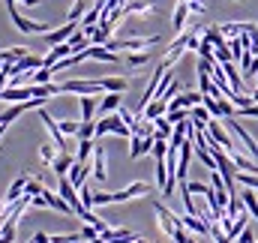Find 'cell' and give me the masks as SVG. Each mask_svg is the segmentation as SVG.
<instances>
[{
  "instance_id": "obj_1",
  "label": "cell",
  "mask_w": 258,
  "mask_h": 243,
  "mask_svg": "<svg viewBox=\"0 0 258 243\" xmlns=\"http://www.w3.org/2000/svg\"><path fill=\"white\" fill-rule=\"evenodd\" d=\"M150 192V183L138 180V183H129L126 189L120 192H93V207H102V204H120V201H132V198H141Z\"/></svg>"
},
{
  "instance_id": "obj_2",
  "label": "cell",
  "mask_w": 258,
  "mask_h": 243,
  "mask_svg": "<svg viewBox=\"0 0 258 243\" xmlns=\"http://www.w3.org/2000/svg\"><path fill=\"white\" fill-rule=\"evenodd\" d=\"M162 42V36H138V39H108L105 48L111 51H147L150 45Z\"/></svg>"
},
{
  "instance_id": "obj_3",
  "label": "cell",
  "mask_w": 258,
  "mask_h": 243,
  "mask_svg": "<svg viewBox=\"0 0 258 243\" xmlns=\"http://www.w3.org/2000/svg\"><path fill=\"white\" fill-rule=\"evenodd\" d=\"M102 90H105L102 78H96V81L72 78V81H63V84H60V93H78V96H84V93H102Z\"/></svg>"
},
{
  "instance_id": "obj_4",
  "label": "cell",
  "mask_w": 258,
  "mask_h": 243,
  "mask_svg": "<svg viewBox=\"0 0 258 243\" xmlns=\"http://www.w3.org/2000/svg\"><path fill=\"white\" fill-rule=\"evenodd\" d=\"M9 6V15H12V24L21 30V33H48V24H42V21H30V18H24L21 12H18V6L15 3H6Z\"/></svg>"
},
{
  "instance_id": "obj_5",
  "label": "cell",
  "mask_w": 258,
  "mask_h": 243,
  "mask_svg": "<svg viewBox=\"0 0 258 243\" xmlns=\"http://www.w3.org/2000/svg\"><path fill=\"white\" fill-rule=\"evenodd\" d=\"M207 135H210V138H213V141H216V144H219V147H222L225 153H228V156H231V153L237 150V147L231 144L228 132L222 129V123H219V117H210V123H207Z\"/></svg>"
},
{
  "instance_id": "obj_6",
  "label": "cell",
  "mask_w": 258,
  "mask_h": 243,
  "mask_svg": "<svg viewBox=\"0 0 258 243\" xmlns=\"http://www.w3.org/2000/svg\"><path fill=\"white\" fill-rule=\"evenodd\" d=\"M129 159H138V156H144V153H153V144H156V138L153 135H132L129 138Z\"/></svg>"
},
{
  "instance_id": "obj_7",
  "label": "cell",
  "mask_w": 258,
  "mask_h": 243,
  "mask_svg": "<svg viewBox=\"0 0 258 243\" xmlns=\"http://www.w3.org/2000/svg\"><path fill=\"white\" fill-rule=\"evenodd\" d=\"M39 120L45 123V129L51 132V138H54V144H57V150H66V135L60 132V123L54 120V117H51V114H48L45 108H39Z\"/></svg>"
},
{
  "instance_id": "obj_8",
  "label": "cell",
  "mask_w": 258,
  "mask_h": 243,
  "mask_svg": "<svg viewBox=\"0 0 258 243\" xmlns=\"http://www.w3.org/2000/svg\"><path fill=\"white\" fill-rule=\"evenodd\" d=\"M0 99L3 102H27V99H33V84H27V87H3Z\"/></svg>"
},
{
  "instance_id": "obj_9",
  "label": "cell",
  "mask_w": 258,
  "mask_h": 243,
  "mask_svg": "<svg viewBox=\"0 0 258 243\" xmlns=\"http://www.w3.org/2000/svg\"><path fill=\"white\" fill-rule=\"evenodd\" d=\"M75 30H78V21H66L63 27H57V30H48V33H45V42H48V45H60V42H66V39L75 33Z\"/></svg>"
},
{
  "instance_id": "obj_10",
  "label": "cell",
  "mask_w": 258,
  "mask_h": 243,
  "mask_svg": "<svg viewBox=\"0 0 258 243\" xmlns=\"http://www.w3.org/2000/svg\"><path fill=\"white\" fill-rule=\"evenodd\" d=\"M219 30L225 36H246V33H255L258 24H252V21H228V24H219Z\"/></svg>"
},
{
  "instance_id": "obj_11",
  "label": "cell",
  "mask_w": 258,
  "mask_h": 243,
  "mask_svg": "<svg viewBox=\"0 0 258 243\" xmlns=\"http://www.w3.org/2000/svg\"><path fill=\"white\" fill-rule=\"evenodd\" d=\"M87 54H90V60L120 63V57H117V51H111V48H105V45H90V48H87Z\"/></svg>"
},
{
  "instance_id": "obj_12",
  "label": "cell",
  "mask_w": 258,
  "mask_h": 243,
  "mask_svg": "<svg viewBox=\"0 0 258 243\" xmlns=\"http://www.w3.org/2000/svg\"><path fill=\"white\" fill-rule=\"evenodd\" d=\"M189 12H192V6H189V0H177V9H174V18H171V24H174V30H177V33H183V24H186V18H189Z\"/></svg>"
},
{
  "instance_id": "obj_13",
  "label": "cell",
  "mask_w": 258,
  "mask_h": 243,
  "mask_svg": "<svg viewBox=\"0 0 258 243\" xmlns=\"http://www.w3.org/2000/svg\"><path fill=\"white\" fill-rule=\"evenodd\" d=\"M93 177L99 183H105V177H108V168H105V150L96 144V150H93Z\"/></svg>"
},
{
  "instance_id": "obj_14",
  "label": "cell",
  "mask_w": 258,
  "mask_h": 243,
  "mask_svg": "<svg viewBox=\"0 0 258 243\" xmlns=\"http://www.w3.org/2000/svg\"><path fill=\"white\" fill-rule=\"evenodd\" d=\"M87 174H90V162H78V159H75V165L69 168V174H66V177H69V180L81 189V186H84V180H87Z\"/></svg>"
},
{
  "instance_id": "obj_15",
  "label": "cell",
  "mask_w": 258,
  "mask_h": 243,
  "mask_svg": "<svg viewBox=\"0 0 258 243\" xmlns=\"http://www.w3.org/2000/svg\"><path fill=\"white\" fill-rule=\"evenodd\" d=\"M75 165V156H69L66 150H60L57 156H54V162H51V168H54V174L57 177H63V174H69V168Z\"/></svg>"
},
{
  "instance_id": "obj_16",
  "label": "cell",
  "mask_w": 258,
  "mask_h": 243,
  "mask_svg": "<svg viewBox=\"0 0 258 243\" xmlns=\"http://www.w3.org/2000/svg\"><path fill=\"white\" fill-rule=\"evenodd\" d=\"M24 186H27V177H24V174H21V177H15L12 186H9V192L3 195V204H15V201L24 195Z\"/></svg>"
},
{
  "instance_id": "obj_17",
  "label": "cell",
  "mask_w": 258,
  "mask_h": 243,
  "mask_svg": "<svg viewBox=\"0 0 258 243\" xmlns=\"http://www.w3.org/2000/svg\"><path fill=\"white\" fill-rule=\"evenodd\" d=\"M222 72H225V78H228V84L234 87V93H243V78H240V72L234 69V60L222 63Z\"/></svg>"
},
{
  "instance_id": "obj_18",
  "label": "cell",
  "mask_w": 258,
  "mask_h": 243,
  "mask_svg": "<svg viewBox=\"0 0 258 243\" xmlns=\"http://www.w3.org/2000/svg\"><path fill=\"white\" fill-rule=\"evenodd\" d=\"M78 102H81V120H93V114L99 111V102L93 99V93H84Z\"/></svg>"
},
{
  "instance_id": "obj_19",
  "label": "cell",
  "mask_w": 258,
  "mask_h": 243,
  "mask_svg": "<svg viewBox=\"0 0 258 243\" xmlns=\"http://www.w3.org/2000/svg\"><path fill=\"white\" fill-rule=\"evenodd\" d=\"M168 111V102H162V99H150V105L141 111V117L144 120H156V117H162Z\"/></svg>"
},
{
  "instance_id": "obj_20",
  "label": "cell",
  "mask_w": 258,
  "mask_h": 243,
  "mask_svg": "<svg viewBox=\"0 0 258 243\" xmlns=\"http://www.w3.org/2000/svg\"><path fill=\"white\" fill-rule=\"evenodd\" d=\"M231 129H234V135H237V138L246 144V150H249V153H252V156L258 159V144H255V138H252V135H249V132L240 126V123H234V120H231Z\"/></svg>"
},
{
  "instance_id": "obj_21",
  "label": "cell",
  "mask_w": 258,
  "mask_h": 243,
  "mask_svg": "<svg viewBox=\"0 0 258 243\" xmlns=\"http://www.w3.org/2000/svg\"><path fill=\"white\" fill-rule=\"evenodd\" d=\"M93 150H96L93 138H78V153H75V159H78V162H90Z\"/></svg>"
},
{
  "instance_id": "obj_22",
  "label": "cell",
  "mask_w": 258,
  "mask_h": 243,
  "mask_svg": "<svg viewBox=\"0 0 258 243\" xmlns=\"http://www.w3.org/2000/svg\"><path fill=\"white\" fill-rule=\"evenodd\" d=\"M120 108V93H108V96H102V102H99V111L102 114H114Z\"/></svg>"
},
{
  "instance_id": "obj_23",
  "label": "cell",
  "mask_w": 258,
  "mask_h": 243,
  "mask_svg": "<svg viewBox=\"0 0 258 243\" xmlns=\"http://www.w3.org/2000/svg\"><path fill=\"white\" fill-rule=\"evenodd\" d=\"M153 126H156V138H165V141H168V138H171V132H174V123L168 120L165 114H162V117H156Z\"/></svg>"
},
{
  "instance_id": "obj_24",
  "label": "cell",
  "mask_w": 258,
  "mask_h": 243,
  "mask_svg": "<svg viewBox=\"0 0 258 243\" xmlns=\"http://www.w3.org/2000/svg\"><path fill=\"white\" fill-rule=\"evenodd\" d=\"M102 84H105V93H123L129 87L126 78H117V75L114 78H102Z\"/></svg>"
},
{
  "instance_id": "obj_25",
  "label": "cell",
  "mask_w": 258,
  "mask_h": 243,
  "mask_svg": "<svg viewBox=\"0 0 258 243\" xmlns=\"http://www.w3.org/2000/svg\"><path fill=\"white\" fill-rule=\"evenodd\" d=\"M156 9V3L153 0H138V3H129V6H123V12L126 15H138V12H153Z\"/></svg>"
},
{
  "instance_id": "obj_26",
  "label": "cell",
  "mask_w": 258,
  "mask_h": 243,
  "mask_svg": "<svg viewBox=\"0 0 258 243\" xmlns=\"http://www.w3.org/2000/svg\"><path fill=\"white\" fill-rule=\"evenodd\" d=\"M240 198H243V204H246L249 216H255V219H258V198H255V189H246Z\"/></svg>"
},
{
  "instance_id": "obj_27",
  "label": "cell",
  "mask_w": 258,
  "mask_h": 243,
  "mask_svg": "<svg viewBox=\"0 0 258 243\" xmlns=\"http://www.w3.org/2000/svg\"><path fill=\"white\" fill-rule=\"evenodd\" d=\"M51 75H54V72H51L48 66H42V69H36V72L30 75V84H51Z\"/></svg>"
},
{
  "instance_id": "obj_28",
  "label": "cell",
  "mask_w": 258,
  "mask_h": 243,
  "mask_svg": "<svg viewBox=\"0 0 258 243\" xmlns=\"http://www.w3.org/2000/svg\"><path fill=\"white\" fill-rule=\"evenodd\" d=\"M57 153H60V150H57V144H42V147H39V159H42L45 165H51Z\"/></svg>"
},
{
  "instance_id": "obj_29",
  "label": "cell",
  "mask_w": 258,
  "mask_h": 243,
  "mask_svg": "<svg viewBox=\"0 0 258 243\" xmlns=\"http://www.w3.org/2000/svg\"><path fill=\"white\" fill-rule=\"evenodd\" d=\"M84 15H87V0H75L66 18H69V21H78V18H84Z\"/></svg>"
},
{
  "instance_id": "obj_30",
  "label": "cell",
  "mask_w": 258,
  "mask_h": 243,
  "mask_svg": "<svg viewBox=\"0 0 258 243\" xmlns=\"http://www.w3.org/2000/svg\"><path fill=\"white\" fill-rule=\"evenodd\" d=\"M228 48H231L234 60H240V57H243V51H246V48H243V39H240V36H228Z\"/></svg>"
},
{
  "instance_id": "obj_31",
  "label": "cell",
  "mask_w": 258,
  "mask_h": 243,
  "mask_svg": "<svg viewBox=\"0 0 258 243\" xmlns=\"http://www.w3.org/2000/svg\"><path fill=\"white\" fill-rule=\"evenodd\" d=\"M147 60H150V54H147V51H129V54H126L129 66H144Z\"/></svg>"
},
{
  "instance_id": "obj_32",
  "label": "cell",
  "mask_w": 258,
  "mask_h": 243,
  "mask_svg": "<svg viewBox=\"0 0 258 243\" xmlns=\"http://www.w3.org/2000/svg\"><path fill=\"white\" fill-rule=\"evenodd\" d=\"M237 183H243L246 189H258V174H249V171H237Z\"/></svg>"
},
{
  "instance_id": "obj_33",
  "label": "cell",
  "mask_w": 258,
  "mask_h": 243,
  "mask_svg": "<svg viewBox=\"0 0 258 243\" xmlns=\"http://www.w3.org/2000/svg\"><path fill=\"white\" fill-rule=\"evenodd\" d=\"M57 123H60L63 135H78V129H81V120H57Z\"/></svg>"
},
{
  "instance_id": "obj_34",
  "label": "cell",
  "mask_w": 258,
  "mask_h": 243,
  "mask_svg": "<svg viewBox=\"0 0 258 243\" xmlns=\"http://www.w3.org/2000/svg\"><path fill=\"white\" fill-rule=\"evenodd\" d=\"M42 189H45V186L36 180V177H27V186H24V192H27V195H42Z\"/></svg>"
},
{
  "instance_id": "obj_35",
  "label": "cell",
  "mask_w": 258,
  "mask_h": 243,
  "mask_svg": "<svg viewBox=\"0 0 258 243\" xmlns=\"http://www.w3.org/2000/svg\"><path fill=\"white\" fill-rule=\"evenodd\" d=\"M75 240H84V237H81V231H75V234H54L48 243H75Z\"/></svg>"
},
{
  "instance_id": "obj_36",
  "label": "cell",
  "mask_w": 258,
  "mask_h": 243,
  "mask_svg": "<svg viewBox=\"0 0 258 243\" xmlns=\"http://www.w3.org/2000/svg\"><path fill=\"white\" fill-rule=\"evenodd\" d=\"M78 195H81V204H84V207H93V189H90L87 183L78 189Z\"/></svg>"
},
{
  "instance_id": "obj_37",
  "label": "cell",
  "mask_w": 258,
  "mask_h": 243,
  "mask_svg": "<svg viewBox=\"0 0 258 243\" xmlns=\"http://www.w3.org/2000/svg\"><path fill=\"white\" fill-rule=\"evenodd\" d=\"M81 237H84V240H96V237H99V231H96L93 225H84V228H81Z\"/></svg>"
},
{
  "instance_id": "obj_38",
  "label": "cell",
  "mask_w": 258,
  "mask_h": 243,
  "mask_svg": "<svg viewBox=\"0 0 258 243\" xmlns=\"http://www.w3.org/2000/svg\"><path fill=\"white\" fill-rule=\"evenodd\" d=\"M246 51L258 57V30H255V33H249V48H246Z\"/></svg>"
},
{
  "instance_id": "obj_39",
  "label": "cell",
  "mask_w": 258,
  "mask_h": 243,
  "mask_svg": "<svg viewBox=\"0 0 258 243\" xmlns=\"http://www.w3.org/2000/svg\"><path fill=\"white\" fill-rule=\"evenodd\" d=\"M33 240H36V243H48V240H51V237H48L45 231H36V234H33Z\"/></svg>"
},
{
  "instance_id": "obj_40",
  "label": "cell",
  "mask_w": 258,
  "mask_h": 243,
  "mask_svg": "<svg viewBox=\"0 0 258 243\" xmlns=\"http://www.w3.org/2000/svg\"><path fill=\"white\" fill-rule=\"evenodd\" d=\"M129 243H147V240H141V237H135V240H129Z\"/></svg>"
},
{
  "instance_id": "obj_41",
  "label": "cell",
  "mask_w": 258,
  "mask_h": 243,
  "mask_svg": "<svg viewBox=\"0 0 258 243\" xmlns=\"http://www.w3.org/2000/svg\"><path fill=\"white\" fill-rule=\"evenodd\" d=\"M234 243H243V240H234Z\"/></svg>"
},
{
  "instance_id": "obj_42",
  "label": "cell",
  "mask_w": 258,
  "mask_h": 243,
  "mask_svg": "<svg viewBox=\"0 0 258 243\" xmlns=\"http://www.w3.org/2000/svg\"><path fill=\"white\" fill-rule=\"evenodd\" d=\"M252 243H255V240H252Z\"/></svg>"
}]
</instances>
